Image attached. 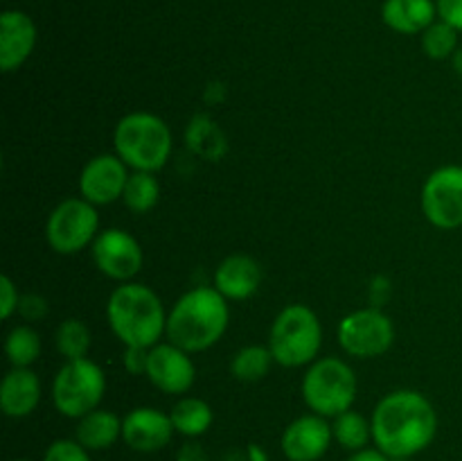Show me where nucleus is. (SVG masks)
Returning a JSON list of instances; mask_svg holds the SVG:
<instances>
[{
  "mask_svg": "<svg viewBox=\"0 0 462 461\" xmlns=\"http://www.w3.org/2000/svg\"><path fill=\"white\" fill-rule=\"evenodd\" d=\"M41 402L39 375L32 369L12 366L0 382V409L9 419H25Z\"/></svg>",
  "mask_w": 462,
  "mask_h": 461,
  "instance_id": "nucleus-18",
  "label": "nucleus"
},
{
  "mask_svg": "<svg viewBox=\"0 0 462 461\" xmlns=\"http://www.w3.org/2000/svg\"><path fill=\"white\" fill-rule=\"evenodd\" d=\"M248 461H269L264 447L260 446H248Z\"/></svg>",
  "mask_w": 462,
  "mask_h": 461,
  "instance_id": "nucleus-36",
  "label": "nucleus"
},
{
  "mask_svg": "<svg viewBox=\"0 0 462 461\" xmlns=\"http://www.w3.org/2000/svg\"><path fill=\"white\" fill-rule=\"evenodd\" d=\"M391 456L383 455L382 450H373V447H364V450L352 452V456H347V461H388Z\"/></svg>",
  "mask_w": 462,
  "mask_h": 461,
  "instance_id": "nucleus-35",
  "label": "nucleus"
},
{
  "mask_svg": "<svg viewBox=\"0 0 462 461\" xmlns=\"http://www.w3.org/2000/svg\"><path fill=\"white\" fill-rule=\"evenodd\" d=\"M129 165L117 154H99L90 158L79 174V193L95 206H106L125 194Z\"/></svg>",
  "mask_w": 462,
  "mask_h": 461,
  "instance_id": "nucleus-13",
  "label": "nucleus"
},
{
  "mask_svg": "<svg viewBox=\"0 0 462 461\" xmlns=\"http://www.w3.org/2000/svg\"><path fill=\"white\" fill-rule=\"evenodd\" d=\"M36 23L21 9H7L0 16V71H18L34 52Z\"/></svg>",
  "mask_w": 462,
  "mask_h": 461,
  "instance_id": "nucleus-16",
  "label": "nucleus"
},
{
  "mask_svg": "<svg viewBox=\"0 0 462 461\" xmlns=\"http://www.w3.org/2000/svg\"><path fill=\"white\" fill-rule=\"evenodd\" d=\"M5 355H7L9 364L23 366L30 369L41 355V337L30 324L14 325L9 330L7 339H5Z\"/></svg>",
  "mask_w": 462,
  "mask_h": 461,
  "instance_id": "nucleus-25",
  "label": "nucleus"
},
{
  "mask_svg": "<svg viewBox=\"0 0 462 461\" xmlns=\"http://www.w3.org/2000/svg\"><path fill=\"white\" fill-rule=\"evenodd\" d=\"M422 212L436 229L462 226V165H445L427 176L420 194Z\"/></svg>",
  "mask_w": 462,
  "mask_h": 461,
  "instance_id": "nucleus-10",
  "label": "nucleus"
},
{
  "mask_svg": "<svg viewBox=\"0 0 462 461\" xmlns=\"http://www.w3.org/2000/svg\"><path fill=\"white\" fill-rule=\"evenodd\" d=\"M228 298L217 287H194L171 306L167 315V339L188 353L215 346L228 328Z\"/></svg>",
  "mask_w": 462,
  "mask_h": 461,
  "instance_id": "nucleus-2",
  "label": "nucleus"
},
{
  "mask_svg": "<svg viewBox=\"0 0 462 461\" xmlns=\"http://www.w3.org/2000/svg\"><path fill=\"white\" fill-rule=\"evenodd\" d=\"M97 235V208L84 197L63 199L45 221V240L50 249L61 256H72V253L84 251L86 247H93Z\"/></svg>",
  "mask_w": 462,
  "mask_h": 461,
  "instance_id": "nucleus-8",
  "label": "nucleus"
},
{
  "mask_svg": "<svg viewBox=\"0 0 462 461\" xmlns=\"http://www.w3.org/2000/svg\"><path fill=\"white\" fill-rule=\"evenodd\" d=\"M262 283V269L257 260L244 253L224 258L215 271V287L228 301H246L257 292Z\"/></svg>",
  "mask_w": 462,
  "mask_h": 461,
  "instance_id": "nucleus-17",
  "label": "nucleus"
},
{
  "mask_svg": "<svg viewBox=\"0 0 462 461\" xmlns=\"http://www.w3.org/2000/svg\"><path fill=\"white\" fill-rule=\"evenodd\" d=\"M273 362V353L269 346L253 343V346H244L235 353L230 360V373L239 382H260L269 375Z\"/></svg>",
  "mask_w": 462,
  "mask_h": 461,
  "instance_id": "nucleus-23",
  "label": "nucleus"
},
{
  "mask_svg": "<svg viewBox=\"0 0 462 461\" xmlns=\"http://www.w3.org/2000/svg\"><path fill=\"white\" fill-rule=\"evenodd\" d=\"M176 461H208V455L201 446H197V443H185L179 450Z\"/></svg>",
  "mask_w": 462,
  "mask_h": 461,
  "instance_id": "nucleus-34",
  "label": "nucleus"
},
{
  "mask_svg": "<svg viewBox=\"0 0 462 461\" xmlns=\"http://www.w3.org/2000/svg\"><path fill=\"white\" fill-rule=\"evenodd\" d=\"M18 312H21L25 321H41L48 315V301L39 296V294H25V296H21Z\"/></svg>",
  "mask_w": 462,
  "mask_h": 461,
  "instance_id": "nucleus-31",
  "label": "nucleus"
},
{
  "mask_svg": "<svg viewBox=\"0 0 462 461\" xmlns=\"http://www.w3.org/2000/svg\"><path fill=\"white\" fill-rule=\"evenodd\" d=\"M16 461H30V459H16Z\"/></svg>",
  "mask_w": 462,
  "mask_h": 461,
  "instance_id": "nucleus-38",
  "label": "nucleus"
},
{
  "mask_svg": "<svg viewBox=\"0 0 462 461\" xmlns=\"http://www.w3.org/2000/svg\"><path fill=\"white\" fill-rule=\"evenodd\" d=\"M90 251H93L95 267L104 276L120 280V283H129L143 269V247H140V242L134 235L122 229L99 230Z\"/></svg>",
  "mask_w": 462,
  "mask_h": 461,
  "instance_id": "nucleus-11",
  "label": "nucleus"
},
{
  "mask_svg": "<svg viewBox=\"0 0 462 461\" xmlns=\"http://www.w3.org/2000/svg\"><path fill=\"white\" fill-rule=\"evenodd\" d=\"M338 346L352 357H379L395 342V325L379 307H361L341 319L337 330Z\"/></svg>",
  "mask_w": 462,
  "mask_h": 461,
  "instance_id": "nucleus-9",
  "label": "nucleus"
},
{
  "mask_svg": "<svg viewBox=\"0 0 462 461\" xmlns=\"http://www.w3.org/2000/svg\"><path fill=\"white\" fill-rule=\"evenodd\" d=\"M147 357H149V348H140V346H126L125 357V369L134 375H143L147 373Z\"/></svg>",
  "mask_w": 462,
  "mask_h": 461,
  "instance_id": "nucleus-32",
  "label": "nucleus"
},
{
  "mask_svg": "<svg viewBox=\"0 0 462 461\" xmlns=\"http://www.w3.org/2000/svg\"><path fill=\"white\" fill-rule=\"evenodd\" d=\"M373 441L383 455L406 459L427 450L438 432L433 402L413 389L391 391L373 411Z\"/></svg>",
  "mask_w": 462,
  "mask_h": 461,
  "instance_id": "nucleus-1",
  "label": "nucleus"
},
{
  "mask_svg": "<svg viewBox=\"0 0 462 461\" xmlns=\"http://www.w3.org/2000/svg\"><path fill=\"white\" fill-rule=\"evenodd\" d=\"M144 375L161 391L180 396L192 389L194 380H197V366L188 351L171 342H161L149 348L147 373Z\"/></svg>",
  "mask_w": 462,
  "mask_h": 461,
  "instance_id": "nucleus-12",
  "label": "nucleus"
},
{
  "mask_svg": "<svg viewBox=\"0 0 462 461\" xmlns=\"http://www.w3.org/2000/svg\"><path fill=\"white\" fill-rule=\"evenodd\" d=\"M171 129L162 118L134 111L120 118L113 131L116 154L134 172H158L171 156Z\"/></svg>",
  "mask_w": 462,
  "mask_h": 461,
  "instance_id": "nucleus-4",
  "label": "nucleus"
},
{
  "mask_svg": "<svg viewBox=\"0 0 462 461\" xmlns=\"http://www.w3.org/2000/svg\"><path fill=\"white\" fill-rule=\"evenodd\" d=\"M170 419L171 423H174L176 432L183 434V437L194 438L201 437V434H206L208 429H210L212 420H215V411H212V407L208 405L206 400H201V398L188 396L180 398V400L171 407Z\"/></svg>",
  "mask_w": 462,
  "mask_h": 461,
  "instance_id": "nucleus-22",
  "label": "nucleus"
},
{
  "mask_svg": "<svg viewBox=\"0 0 462 461\" xmlns=\"http://www.w3.org/2000/svg\"><path fill=\"white\" fill-rule=\"evenodd\" d=\"M334 432V441L338 446H343L346 450H364L368 446V441L373 438V423H370L365 416H361L359 411H343L334 419L332 425Z\"/></svg>",
  "mask_w": 462,
  "mask_h": 461,
  "instance_id": "nucleus-26",
  "label": "nucleus"
},
{
  "mask_svg": "<svg viewBox=\"0 0 462 461\" xmlns=\"http://www.w3.org/2000/svg\"><path fill=\"white\" fill-rule=\"evenodd\" d=\"M323 346V325L311 307L291 303L275 316L269 333L273 360L287 369H298L316 362Z\"/></svg>",
  "mask_w": 462,
  "mask_h": 461,
  "instance_id": "nucleus-5",
  "label": "nucleus"
},
{
  "mask_svg": "<svg viewBox=\"0 0 462 461\" xmlns=\"http://www.w3.org/2000/svg\"><path fill=\"white\" fill-rule=\"evenodd\" d=\"M21 306V294L9 276H0V316L9 319L14 312H18Z\"/></svg>",
  "mask_w": 462,
  "mask_h": 461,
  "instance_id": "nucleus-30",
  "label": "nucleus"
},
{
  "mask_svg": "<svg viewBox=\"0 0 462 461\" xmlns=\"http://www.w3.org/2000/svg\"><path fill=\"white\" fill-rule=\"evenodd\" d=\"M108 325L125 346L153 348L167 330V312L152 287L143 283H122L106 303Z\"/></svg>",
  "mask_w": 462,
  "mask_h": 461,
  "instance_id": "nucleus-3",
  "label": "nucleus"
},
{
  "mask_svg": "<svg viewBox=\"0 0 462 461\" xmlns=\"http://www.w3.org/2000/svg\"><path fill=\"white\" fill-rule=\"evenodd\" d=\"M438 18L462 32V0H436Z\"/></svg>",
  "mask_w": 462,
  "mask_h": 461,
  "instance_id": "nucleus-33",
  "label": "nucleus"
},
{
  "mask_svg": "<svg viewBox=\"0 0 462 461\" xmlns=\"http://www.w3.org/2000/svg\"><path fill=\"white\" fill-rule=\"evenodd\" d=\"M43 461H90V456L88 450L77 438L75 441L72 438H59V441L50 443Z\"/></svg>",
  "mask_w": 462,
  "mask_h": 461,
  "instance_id": "nucleus-29",
  "label": "nucleus"
},
{
  "mask_svg": "<svg viewBox=\"0 0 462 461\" xmlns=\"http://www.w3.org/2000/svg\"><path fill=\"white\" fill-rule=\"evenodd\" d=\"M458 34L460 32L456 27H451L449 23L440 21L427 27L422 32V50L429 59L433 61H442V59L454 57L456 50H458Z\"/></svg>",
  "mask_w": 462,
  "mask_h": 461,
  "instance_id": "nucleus-28",
  "label": "nucleus"
},
{
  "mask_svg": "<svg viewBox=\"0 0 462 461\" xmlns=\"http://www.w3.org/2000/svg\"><path fill=\"white\" fill-rule=\"evenodd\" d=\"M334 432L325 416L305 414L287 425L280 438L284 456L289 461H319L329 450Z\"/></svg>",
  "mask_w": 462,
  "mask_h": 461,
  "instance_id": "nucleus-14",
  "label": "nucleus"
},
{
  "mask_svg": "<svg viewBox=\"0 0 462 461\" xmlns=\"http://www.w3.org/2000/svg\"><path fill=\"white\" fill-rule=\"evenodd\" d=\"M185 143L189 152L206 161H219L228 152V143L221 127L208 113H197L185 129Z\"/></svg>",
  "mask_w": 462,
  "mask_h": 461,
  "instance_id": "nucleus-21",
  "label": "nucleus"
},
{
  "mask_svg": "<svg viewBox=\"0 0 462 461\" xmlns=\"http://www.w3.org/2000/svg\"><path fill=\"white\" fill-rule=\"evenodd\" d=\"M356 375L347 362L338 357H320L311 362L302 378V398L314 414L337 419L352 409L356 398Z\"/></svg>",
  "mask_w": 462,
  "mask_h": 461,
  "instance_id": "nucleus-6",
  "label": "nucleus"
},
{
  "mask_svg": "<svg viewBox=\"0 0 462 461\" xmlns=\"http://www.w3.org/2000/svg\"><path fill=\"white\" fill-rule=\"evenodd\" d=\"M170 414L156 407H135L122 419V441L135 452H158L174 437Z\"/></svg>",
  "mask_w": 462,
  "mask_h": 461,
  "instance_id": "nucleus-15",
  "label": "nucleus"
},
{
  "mask_svg": "<svg viewBox=\"0 0 462 461\" xmlns=\"http://www.w3.org/2000/svg\"><path fill=\"white\" fill-rule=\"evenodd\" d=\"M57 348L68 362L70 360H84L90 351V330L84 321L79 319H66L59 324L57 334Z\"/></svg>",
  "mask_w": 462,
  "mask_h": 461,
  "instance_id": "nucleus-27",
  "label": "nucleus"
},
{
  "mask_svg": "<svg viewBox=\"0 0 462 461\" xmlns=\"http://www.w3.org/2000/svg\"><path fill=\"white\" fill-rule=\"evenodd\" d=\"M75 438L86 450H106L122 438V419L108 409L90 411L77 423Z\"/></svg>",
  "mask_w": 462,
  "mask_h": 461,
  "instance_id": "nucleus-20",
  "label": "nucleus"
},
{
  "mask_svg": "<svg viewBox=\"0 0 462 461\" xmlns=\"http://www.w3.org/2000/svg\"><path fill=\"white\" fill-rule=\"evenodd\" d=\"M451 63H454V71L462 77V48L456 50V54L451 57Z\"/></svg>",
  "mask_w": 462,
  "mask_h": 461,
  "instance_id": "nucleus-37",
  "label": "nucleus"
},
{
  "mask_svg": "<svg viewBox=\"0 0 462 461\" xmlns=\"http://www.w3.org/2000/svg\"><path fill=\"white\" fill-rule=\"evenodd\" d=\"M122 202L131 212H138V215L156 208V203L161 202V181L156 179V172H131Z\"/></svg>",
  "mask_w": 462,
  "mask_h": 461,
  "instance_id": "nucleus-24",
  "label": "nucleus"
},
{
  "mask_svg": "<svg viewBox=\"0 0 462 461\" xmlns=\"http://www.w3.org/2000/svg\"><path fill=\"white\" fill-rule=\"evenodd\" d=\"M106 391V375L93 360H70L59 369L52 382V402L66 419H77L97 409Z\"/></svg>",
  "mask_w": 462,
  "mask_h": 461,
  "instance_id": "nucleus-7",
  "label": "nucleus"
},
{
  "mask_svg": "<svg viewBox=\"0 0 462 461\" xmlns=\"http://www.w3.org/2000/svg\"><path fill=\"white\" fill-rule=\"evenodd\" d=\"M382 18L397 34H422L438 21L436 0H383Z\"/></svg>",
  "mask_w": 462,
  "mask_h": 461,
  "instance_id": "nucleus-19",
  "label": "nucleus"
}]
</instances>
